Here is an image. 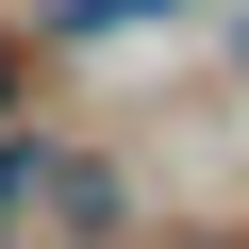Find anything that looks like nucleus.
<instances>
[{
	"mask_svg": "<svg viewBox=\"0 0 249 249\" xmlns=\"http://www.w3.org/2000/svg\"><path fill=\"white\" fill-rule=\"evenodd\" d=\"M0 249H17V216H0Z\"/></svg>",
	"mask_w": 249,
	"mask_h": 249,
	"instance_id": "nucleus-4",
	"label": "nucleus"
},
{
	"mask_svg": "<svg viewBox=\"0 0 249 249\" xmlns=\"http://www.w3.org/2000/svg\"><path fill=\"white\" fill-rule=\"evenodd\" d=\"M199 249H249V232H199Z\"/></svg>",
	"mask_w": 249,
	"mask_h": 249,
	"instance_id": "nucleus-3",
	"label": "nucleus"
},
{
	"mask_svg": "<svg viewBox=\"0 0 249 249\" xmlns=\"http://www.w3.org/2000/svg\"><path fill=\"white\" fill-rule=\"evenodd\" d=\"M0 216H17L34 249H133V166H116L100 133H50V116H17L0 133Z\"/></svg>",
	"mask_w": 249,
	"mask_h": 249,
	"instance_id": "nucleus-1",
	"label": "nucleus"
},
{
	"mask_svg": "<svg viewBox=\"0 0 249 249\" xmlns=\"http://www.w3.org/2000/svg\"><path fill=\"white\" fill-rule=\"evenodd\" d=\"M34 116V34H0V133Z\"/></svg>",
	"mask_w": 249,
	"mask_h": 249,
	"instance_id": "nucleus-2",
	"label": "nucleus"
}]
</instances>
